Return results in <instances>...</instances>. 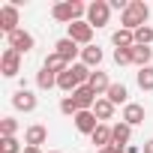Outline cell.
<instances>
[{
	"mask_svg": "<svg viewBox=\"0 0 153 153\" xmlns=\"http://www.w3.org/2000/svg\"><path fill=\"white\" fill-rule=\"evenodd\" d=\"M72 99L78 102V108H81V111H93V105H96V99H99V96H96V93L84 84V87H78V90L72 93Z\"/></svg>",
	"mask_w": 153,
	"mask_h": 153,
	"instance_id": "12",
	"label": "cell"
},
{
	"mask_svg": "<svg viewBox=\"0 0 153 153\" xmlns=\"http://www.w3.org/2000/svg\"><path fill=\"white\" fill-rule=\"evenodd\" d=\"M36 87H39V90H51V87H57V75L48 72V69H39V72H36Z\"/></svg>",
	"mask_w": 153,
	"mask_h": 153,
	"instance_id": "23",
	"label": "cell"
},
{
	"mask_svg": "<svg viewBox=\"0 0 153 153\" xmlns=\"http://www.w3.org/2000/svg\"><path fill=\"white\" fill-rule=\"evenodd\" d=\"M81 63L90 66V69L99 66V63H102V48H99V45H87V48H81Z\"/></svg>",
	"mask_w": 153,
	"mask_h": 153,
	"instance_id": "19",
	"label": "cell"
},
{
	"mask_svg": "<svg viewBox=\"0 0 153 153\" xmlns=\"http://www.w3.org/2000/svg\"><path fill=\"white\" fill-rule=\"evenodd\" d=\"M0 132H3V138H15L18 120H15V117H3V120H0Z\"/></svg>",
	"mask_w": 153,
	"mask_h": 153,
	"instance_id": "25",
	"label": "cell"
},
{
	"mask_svg": "<svg viewBox=\"0 0 153 153\" xmlns=\"http://www.w3.org/2000/svg\"><path fill=\"white\" fill-rule=\"evenodd\" d=\"M0 153H24V147L18 144V138H3L0 141Z\"/></svg>",
	"mask_w": 153,
	"mask_h": 153,
	"instance_id": "28",
	"label": "cell"
},
{
	"mask_svg": "<svg viewBox=\"0 0 153 153\" xmlns=\"http://www.w3.org/2000/svg\"><path fill=\"white\" fill-rule=\"evenodd\" d=\"M90 141H93L99 150H102V147H108V144H111V126H108V123H99V126H96V132L90 135Z\"/></svg>",
	"mask_w": 153,
	"mask_h": 153,
	"instance_id": "21",
	"label": "cell"
},
{
	"mask_svg": "<svg viewBox=\"0 0 153 153\" xmlns=\"http://www.w3.org/2000/svg\"><path fill=\"white\" fill-rule=\"evenodd\" d=\"M51 153H60V150H51Z\"/></svg>",
	"mask_w": 153,
	"mask_h": 153,
	"instance_id": "34",
	"label": "cell"
},
{
	"mask_svg": "<svg viewBox=\"0 0 153 153\" xmlns=\"http://www.w3.org/2000/svg\"><path fill=\"white\" fill-rule=\"evenodd\" d=\"M93 114H96V120H99V123L111 120V117H114V102H108L105 96H99V99H96V105H93Z\"/></svg>",
	"mask_w": 153,
	"mask_h": 153,
	"instance_id": "18",
	"label": "cell"
},
{
	"mask_svg": "<svg viewBox=\"0 0 153 153\" xmlns=\"http://www.w3.org/2000/svg\"><path fill=\"white\" fill-rule=\"evenodd\" d=\"M111 18V3L108 0H93V3L87 6V24L96 30V27H105Z\"/></svg>",
	"mask_w": 153,
	"mask_h": 153,
	"instance_id": "3",
	"label": "cell"
},
{
	"mask_svg": "<svg viewBox=\"0 0 153 153\" xmlns=\"http://www.w3.org/2000/svg\"><path fill=\"white\" fill-rule=\"evenodd\" d=\"M96 153H117V150H114V147L108 144V147H102V150H96Z\"/></svg>",
	"mask_w": 153,
	"mask_h": 153,
	"instance_id": "33",
	"label": "cell"
},
{
	"mask_svg": "<svg viewBox=\"0 0 153 153\" xmlns=\"http://www.w3.org/2000/svg\"><path fill=\"white\" fill-rule=\"evenodd\" d=\"M54 54H60L63 60L75 63V54H78V42H72L69 36H63V39H57V45H54Z\"/></svg>",
	"mask_w": 153,
	"mask_h": 153,
	"instance_id": "13",
	"label": "cell"
},
{
	"mask_svg": "<svg viewBox=\"0 0 153 153\" xmlns=\"http://www.w3.org/2000/svg\"><path fill=\"white\" fill-rule=\"evenodd\" d=\"M144 117H147V111H144V105H138V102H129L126 108H123V123H129V126H141L144 123Z\"/></svg>",
	"mask_w": 153,
	"mask_h": 153,
	"instance_id": "10",
	"label": "cell"
},
{
	"mask_svg": "<svg viewBox=\"0 0 153 153\" xmlns=\"http://www.w3.org/2000/svg\"><path fill=\"white\" fill-rule=\"evenodd\" d=\"M87 87H90L96 96H105V93H108V87H111V81H108V75H105V72H99V69H96V72L90 75Z\"/></svg>",
	"mask_w": 153,
	"mask_h": 153,
	"instance_id": "15",
	"label": "cell"
},
{
	"mask_svg": "<svg viewBox=\"0 0 153 153\" xmlns=\"http://www.w3.org/2000/svg\"><path fill=\"white\" fill-rule=\"evenodd\" d=\"M153 42V27L150 24H144L141 30H135V45H150Z\"/></svg>",
	"mask_w": 153,
	"mask_h": 153,
	"instance_id": "27",
	"label": "cell"
},
{
	"mask_svg": "<svg viewBox=\"0 0 153 153\" xmlns=\"http://www.w3.org/2000/svg\"><path fill=\"white\" fill-rule=\"evenodd\" d=\"M45 138H48V129H45L42 123H33V126H27V132H24V144H27V147H42Z\"/></svg>",
	"mask_w": 153,
	"mask_h": 153,
	"instance_id": "11",
	"label": "cell"
},
{
	"mask_svg": "<svg viewBox=\"0 0 153 153\" xmlns=\"http://www.w3.org/2000/svg\"><path fill=\"white\" fill-rule=\"evenodd\" d=\"M150 57H153V48H150V45H132V63H135L138 69L150 66Z\"/></svg>",
	"mask_w": 153,
	"mask_h": 153,
	"instance_id": "17",
	"label": "cell"
},
{
	"mask_svg": "<svg viewBox=\"0 0 153 153\" xmlns=\"http://www.w3.org/2000/svg\"><path fill=\"white\" fill-rule=\"evenodd\" d=\"M129 138H132V126L129 123H114L111 126V144H120V147H126L129 144Z\"/></svg>",
	"mask_w": 153,
	"mask_h": 153,
	"instance_id": "14",
	"label": "cell"
},
{
	"mask_svg": "<svg viewBox=\"0 0 153 153\" xmlns=\"http://www.w3.org/2000/svg\"><path fill=\"white\" fill-rule=\"evenodd\" d=\"M6 39H9V48L18 51V54H27V51H33V45H36L33 33H27V30H15V33L6 36Z\"/></svg>",
	"mask_w": 153,
	"mask_h": 153,
	"instance_id": "8",
	"label": "cell"
},
{
	"mask_svg": "<svg viewBox=\"0 0 153 153\" xmlns=\"http://www.w3.org/2000/svg\"><path fill=\"white\" fill-rule=\"evenodd\" d=\"M0 30H3L6 36H12L18 27V3H6V6H0Z\"/></svg>",
	"mask_w": 153,
	"mask_h": 153,
	"instance_id": "4",
	"label": "cell"
},
{
	"mask_svg": "<svg viewBox=\"0 0 153 153\" xmlns=\"http://www.w3.org/2000/svg\"><path fill=\"white\" fill-rule=\"evenodd\" d=\"M12 105H15V111H24V114H30V111H36V105H39V99H36V93L33 90H15L12 93Z\"/></svg>",
	"mask_w": 153,
	"mask_h": 153,
	"instance_id": "7",
	"label": "cell"
},
{
	"mask_svg": "<svg viewBox=\"0 0 153 153\" xmlns=\"http://www.w3.org/2000/svg\"><path fill=\"white\" fill-rule=\"evenodd\" d=\"M24 153H42V147H27L24 144Z\"/></svg>",
	"mask_w": 153,
	"mask_h": 153,
	"instance_id": "31",
	"label": "cell"
},
{
	"mask_svg": "<svg viewBox=\"0 0 153 153\" xmlns=\"http://www.w3.org/2000/svg\"><path fill=\"white\" fill-rule=\"evenodd\" d=\"M141 150H144V153H153V138H150V141H144V147H141Z\"/></svg>",
	"mask_w": 153,
	"mask_h": 153,
	"instance_id": "30",
	"label": "cell"
},
{
	"mask_svg": "<svg viewBox=\"0 0 153 153\" xmlns=\"http://www.w3.org/2000/svg\"><path fill=\"white\" fill-rule=\"evenodd\" d=\"M105 99L108 102H114V105H129V90H126V84H111L108 87V93H105Z\"/></svg>",
	"mask_w": 153,
	"mask_h": 153,
	"instance_id": "16",
	"label": "cell"
},
{
	"mask_svg": "<svg viewBox=\"0 0 153 153\" xmlns=\"http://www.w3.org/2000/svg\"><path fill=\"white\" fill-rule=\"evenodd\" d=\"M84 15H87V6L78 3V0H60V3L51 6V18L54 21H63L66 27L75 24V21H84Z\"/></svg>",
	"mask_w": 153,
	"mask_h": 153,
	"instance_id": "2",
	"label": "cell"
},
{
	"mask_svg": "<svg viewBox=\"0 0 153 153\" xmlns=\"http://www.w3.org/2000/svg\"><path fill=\"white\" fill-rule=\"evenodd\" d=\"M72 63L69 60H63L60 54H48L45 57V63H42V69H48V72H54V75H60V72H66Z\"/></svg>",
	"mask_w": 153,
	"mask_h": 153,
	"instance_id": "20",
	"label": "cell"
},
{
	"mask_svg": "<svg viewBox=\"0 0 153 153\" xmlns=\"http://www.w3.org/2000/svg\"><path fill=\"white\" fill-rule=\"evenodd\" d=\"M60 111H63L66 117H75V114H78L81 108H78V102H75L72 96H63V99H60Z\"/></svg>",
	"mask_w": 153,
	"mask_h": 153,
	"instance_id": "26",
	"label": "cell"
},
{
	"mask_svg": "<svg viewBox=\"0 0 153 153\" xmlns=\"http://www.w3.org/2000/svg\"><path fill=\"white\" fill-rule=\"evenodd\" d=\"M69 39L72 42H78V45H93V27L87 24V18L84 21H75V24H69Z\"/></svg>",
	"mask_w": 153,
	"mask_h": 153,
	"instance_id": "6",
	"label": "cell"
},
{
	"mask_svg": "<svg viewBox=\"0 0 153 153\" xmlns=\"http://www.w3.org/2000/svg\"><path fill=\"white\" fill-rule=\"evenodd\" d=\"M72 123H75V129H78L81 135H93L96 126H99V120H96L93 111H78V114L72 117Z\"/></svg>",
	"mask_w": 153,
	"mask_h": 153,
	"instance_id": "9",
	"label": "cell"
},
{
	"mask_svg": "<svg viewBox=\"0 0 153 153\" xmlns=\"http://www.w3.org/2000/svg\"><path fill=\"white\" fill-rule=\"evenodd\" d=\"M126 153H141V150H138L135 144H126Z\"/></svg>",
	"mask_w": 153,
	"mask_h": 153,
	"instance_id": "32",
	"label": "cell"
},
{
	"mask_svg": "<svg viewBox=\"0 0 153 153\" xmlns=\"http://www.w3.org/2000/svg\"><path fill=\"white\" fill-rule=\"evenodd\" d=\"M135 81H138V87H141V90H153V66H144V69H138Z\"/></svg>",
	"mask_w": 153,
	"mask_h": 153,
	"instance_id": "24",
	"label": "cell"
},
{
	"mask_svg": "<svg viewBox=\"0 0 153 153\" xmlns=\"http://www.w3.org/2000/svg\"><path fill=\"white\" fill-rule=\"evenodd\" d=\"M111 42H114V48H132L135 45V33L132 30H114V36H111Z\"/></svg>",
	"mask_w": 153,
	"mask_h": 153,
	"instance_id": "22",
	"label": "cell"
},
{
	"mask_svg": "<svg viewBox=\"0 0 153 153\" xmlns=\"http://www.w3.org/2000/svg\"><path fill=\"white\" fill-rule=\"evenodd\" d=\"M0 72H3L6 78H15V75L21 72V54L12 51V48H6L3 54H0Z\"/></svg>",
	"mask_w": 153,
	"mask_h": 153,
	"instance_id": "5",
	"label": "cell"
},
{
	"mask_svg": "<svg viewBox=\"0 0 153 153\" xmlns=\"http://www.w3.org/2000/svg\"><path fill=\"white\" fill-rule=\"evenodd\" d=\"M114 63L117 66H129L132 63V48H114Z\"/></svg>",
	"mask_w": 153,
	"mask_h": 153,
	"instance_id": "29",
	"label": "cell"
},
{
	"mask_svg": "<svg viewBox=\"0 0 153 153\" xmlns=\"http://www.w3.org/2000/svg\"><path fill=\"white\" fill-rule=\"evenodd\" d=\"M147 18H150V6L144 3V0H129L126 12H120V27L135 33V30H141L147 24Z\"/></svg>",
	"mask_w": 153,
	"mask_h": 153,
	"instance_id": "1",
	"label": "cell"
}]
</instances>
